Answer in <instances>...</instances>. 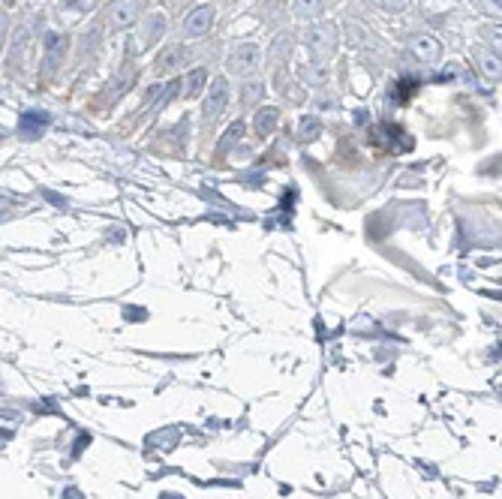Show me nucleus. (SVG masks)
<instances>
[{"label": "nucleus", "instance_id": "obj_8", "mask_svg": "<svg viewBox=\"0 0 502 499\" xmlns=\"http://www.w3.org/2000/svg\"><path fill=\"white\" fill-rule=\"evenodd\" d=\"M43 45H45V66L55 69L60 61H64V55H66V36L48 31V34L43 36Z\"/></svg>", "mask_w": 502, "mask_h": 499}, {"label": "nucleus", "instance_id": "obj_18", "mask_svg": "<svg viewBox=\"0 0 502 499\" xmlns=\"http://www.w3.org/2000/svg\"><path fill=\"white\" fill-rule=\"evenodd\" d=\"M205 78H208V73H205V69H193V73L187 75V87H184V96H196L199 91H202Z\"/></svg>", "mask_w": 502, "mask_h": 499}, {"label": "nucleus", "instance_id": "obj_17", "mask_svg": "<svg viewBox=\"0 0 502 499\" xmlns=\"http://www.w3.org/2000/svg\"><path fill=\"white\" fill-rule=\"evenodd\" d=\"M319 133H322V124H319L316 117H307V121H301V126H298L301 142H313V138H319Z\"/></svg>", "mask_w": 502, "mask_h": 499}, {"label": "nucleus", "instance_id": "obj_16", "mask_svg": "<svg viewBox=\"0 0 502 499\" xmlns=\"http://www.w3.org/2000/svg\"><path fill=\"white\" fill-rule=\"evenodd\" d=\"M295 15L298 18H313L322 13V0H295Z\"/></svg>", "mask_w": 502, "mask_h": 499}, {"label": "nucleus", "instance_id": "obj_11", "mask_svg": "<svg viewBox=\"0 0 502 499\" xmlns=\"http://www.w3.org/2000/svg\"><path fill=\"white\" fill-rule=\"evenodd\" d=\"M45 124H48V115H45V112H24V115H22V124H18V129H22L24 136H39Z\"/></svg>", "mask_w": 502, "mask_h": 499}, {"label": "nucleus", "instance_id": "obj_15", "mask_svg": "<svg viewBox=\"0 0 502 499\" xmlns=\"http://www.w3.org/2000/svg\"><path fill=\"white\" fill-rule=\"evenodd\" d=\"M180 57L187 61V48H172V52H166V55H163V61L157 64V73H168V69L180 66Z\"/></svg>", "mask_w": 502, "mask_h": 499}, {"label": "nucleus", "instance_id": "obj_21", "mask_svg": "<svg viewBox=\"0 0 502 499\" xmlns=\"http://www.w3.org/2000/svg\"><path fill=\"white\" fill-rule=\"evenodd\" d=\"M373 3L379 9H385V13H406L413 0H373Z\"/></svg>", "mask_w": 502, "mask_h": 499}, {"label": "nucleus", "instance_id": "obj_9", "mask_svg": "<svg viewBox=\"0 0 502 499\" xmlns=\"http://www.w3.org/2000/svg\"><path fill=\"white\" fill-rule=\"evenodd\" d=\"M301 82L310 85V87H322L331 82V69L325 61H316V64H304L301 66Z\"/></svg>", "mask_w": 502, "mask_h": 499}, {"label": "nucleus", "instance_id": "obj_27", "mask_svg": "<svg viewBox=\"0 0 502 499\" xmlns=\"http://www.w3.org/2000/svg\"><path fill=\"white\" fill-rule=\"evenodd\" d=\"M9 436H13V433H9V431H3V433H0V439H9Z\"/></svg>", "mask_w": 502, "mask_h": 499}, {"label": "nucleus", "instance_id": "obj_6", "mask_svg": "<svg viewBox=\"0 0 502 499\" xmlns=\"http://www.w3.org/2000/svg\"><path fill=\"white\" fill-rule=\"evenodd\" d=\"M210 24H214V6L202 3L184 18V36H202V34H208Z\"/></svg>", "mask_w": 502, "mask_h": 499}, {"label": "nucleus", "instance_id": "obj_26", "mask_svg": "<svg viewBox=\"0 0 502 499\" xmlns=\"http://www.w3.org/2000/svg\"><path fill=\"white\" fill-rule=\"evenodd\" d=\"M159 499H184V496H172V493H166V496H159Z\"/></svg>", "mask_w": 502, "mask_h": 499}, {"label": "nucleus", "instance_id": "obj_23", "mask_svg": "<svg viewBox=\"0 0 502 499\" xmlns=\"http://www.w3.org/2000/svg\"><path fill=\"white\" fill-rule=\"evenodd\" d=\"M241 129H244V124H241V121H238V124H232V133H229V136L223 138V142H220V154H223L226 147H229V142H235V138L241 136Z\"/></svg>", "mask_w": 502, "mask_h": 499}, {"label": "nucleus", "instance_id": "obj_10", "mask_svg": "<svg viewBox=\"0 0 502 499\" xmlns=\"http://www.w3.org/2000/svg\"><path fill=\"white\" fill-rule=\"evenodd\" d=\"M163 31H166V18L159 15V13L148 15V18H145V27H142V39H138V45H136V48H148V45H154L157 39L163 36Z\"/></svg>", "mask_w": 502, "mask_h": 499}, {"label": "nucleus", "instance_id": "obj_2", "mask_svg": "<svg viewBox=\"0 0 502 499\" xmlns=\"http://www.w3.org/2000/svg\"><path fill=\"white\" fill-rule=\"evenodd\" d=\"M145 3H148V0H115V3L108 6V27H112V31L129 27L138 15H142Z\"/></svg>", "mask_w": 502, "mask_h": 499}, {"label": "nucleus", "instance_id": "obj_1", "mask_svg": "<svg viewBox=\"0 0 502 499\" xmlns=\"http://www.w3.org/2000/svg\"><path fill=\"white\" fill-rule=\"evenodd\" d=\"M307 43H310V52H313L319 61H325V57H331L337 52V43H340V34H337V24H316L313 31L307 34Z\"/></svg>", "mask_w": 502, "mask_h": 499}, {"label": "nucleus", "instance_id": "obj_3", "mask_svg": "<svg viewBox=\"0 0 502 499\" xmlns=\"http://www.w3.org/2000/svg\"><path fill=\"white\" fill-rule=\"evenodd\" d=\"M229 106V82L226 78H214L208 87V99H205V124H214Z\"/></svg>", "mask_w": 502, "mask_h": 499}, {"label": "nucleus", "instance_id": "obj_12", "mask_svg": "<svg viewBox=\"0 0 502 499\" xmlns=\"http://www.w3.org/2000/svg\"><path fill=\"white\" fill-rule=\"evenodd\" d=\"M277 121H280V112L277 108H262V112H256V133L262 136V138H268L271 133H274V126H277Z\"/></svg>", "mask_w": 502, "mask_h": 499}, {"label": "nucleus", "instance_id": "obj_24", "mask_svg": "<svg viewBox=\"0 0 502 499\" xmlns=\"http://www.w3.org/2000/svg\"><path fill=\"white\" fill-rule=\"evenodd\" d=\"M481 6H485V13L499 15V0H481Z\"/></svg>", "mask_w": 502, "mask_h": 499}, {"label": "nucleus", "instance_id": "obj_20", "mask_svg": "<svg viewBox=\"0 0 502 499\" xmlns=\"http://www.w3.org/2000/svg\"><path fill=\"white\" fill-rule=\"evenodd\" d=\"M262 94H265V87L259 85V82H247V87H244V106L259 103V99H262Z\"/></svg>", "mask_w": 502, "mask_h": 499}, {"label": "nucleus", "instance_id": "obj_25", "mask_svg": "<svg viewBox=\"0 0 502 499\" xmlns=\"http://www.w3.org/2000/svg\"><path fill=\"white\" fill-rule=\"evenodd\" d=\"M64 499H85V496H82V491H76V487H66V491H64Z\"/></svg>", "mask_w": 502, "mask_h": 499}, {"label": "nucleus", "instance_id": "obj_14", "mask_svg": "<svg viewBox=\"0 0 502 499\" xmlns=\"http://www.w3.org/2000/svg\"><path fill=\"white\" fill-rule=\"evenodd\" d=\"M349 34H352V43H355L358 48H370V52H373V55H376V52H382V45H379L373 36H367V31H364V27L352 24V27H349Z\"/></svg>", "mask_w": 502, "mask_h": 499}, {"label": "nucleus", "instance_id": "obj_19", "mask_svg": "<svg viewBox=\"0 0 502 499\" xmlns=\"http://www.w3.org/2000/svg\"><path fill=\"white\" fill-rule=\"evenodd\" d=\"M289 52H292V36H289V34H283L280 39H274V48H271V55L283 61V57H289Z\"/></svg>", "mask_w": 502, "mask_h": 499}, {"label": "nucleus", "instance_id": "obj_7", "mask_svg": "<svg viewBox=\"0 0 502 499\" xmlns=\"http://www.w3.org/2000/svg\"><path fill=\"white\" fill-rule=\"evenodd\" d=\"M96 0H60L57 3V18L64 24H76V22H82V18L94 9Z\"/></svg>", "mask_w": 502, "mask_h": 499}, {"label": "nucleus", "instance_id": "obj_5", "mask_svg": "<svg viewBox=\"0 0 502 499\" xmlns=\"http://www.w3.org/2000/svg\"><path fill=\"white\" fill-rule=\"evenodd\" d=\"M259 57H262V55H259V48L244 43V45H238L235 52L229 55V69L238 73V75H250L259 66Z\"/></svg>", "mask_w": 502, "mask_h": 499}, {"label": "nucleus", "instance_id": "obj_4", "mask_svg": "<svg viewBox=\"0 0 502 499\" xmlns=\"http://www.w3.org/2000/svg\"><path fill=\"white\" fill-rule=\"evenodd\" d=\"M409 52H413V57H418L421 64H433L443 57V45H439V39H433L430 34H415L409 39Z\"/></svg>", "mask_w": 502, "mask_h": 499}, {"label": "nucleus", "instance_id": "obj_13", "mask_svg": "<svg viewBox=\"0 0 502 499\" xmlns=\"http://www.w3.org/2000/svg\"><path fill=\"white\" fill-rule=\"evenodd\" d=\"M478 64L485 69L487 82H499V55L496 52H478Z\"/></svg>", "mask_w": 502, "mask_h": 499}, {"label": "nucleus", "instance_id": "obj_22", "mask_svg": "<svg viewBox=\"0 0 502 499\" xmlns=\"http://www.w3.org/2000/svg\"><path fill=\"white\" fill-rule=\"evenodd\" d=\"M168 439H178V431H166V433H154V436H150V445H163V448H172L175 442H168Z\"/></svg>", "mask_w": 502, "mask_h": 499}]
</instances>
